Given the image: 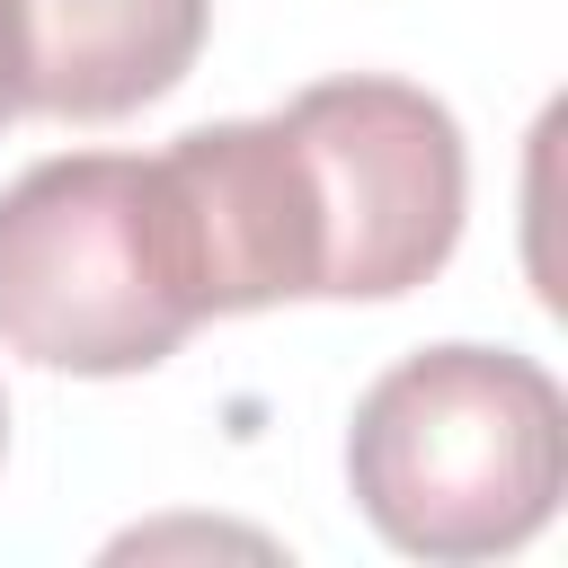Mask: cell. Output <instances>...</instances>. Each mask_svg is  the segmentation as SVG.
<instances>
[{"instance_id": "obj_1", "label": "cell", "mask_w": 568, "mask_h": 568, "mask_svg": "<svg viewBox=\"0 0 568 568\" xmlns=\"http://www.w3.org/2000/svg\"><path fill=\"white\" fill-rule=\"evenodd\" d=\"M204 257L213 311L266 302H390L417 293L470 204V151L444 98L408 80H320L284 115L195 124L169 142Z\"/></svg>"}, {"instance_id": "obj_2", "label": "cell", "mask_w": 568, "mask_h": 568, "mask_svg": "<svg viewBox=\"0 0 568 568\" xmlns=\"http://www.w3.org/2000/svg\"><path fill=\"white\" fill-rule=\"evenodd\" d=\"M213 311V257L178 160L62 151L0 195V346L44 373H151Z\"/></svg>"}, {"instance_id": "obj_3", "label": "cell", "mask_w": 568, "mask_h": 568, "mask_svg": "<svg viewBox=\"0 0 568 568\" xmlns=\"http://www.w3.org/2000/svg\"><path fill=\"white\" fill-rule=\"evenodd\" d=\"M346 488L408 559L524 550L568 488V399L515 346H417L355 399Z\"/></svg>"}, {"instance_id": "obj_4", "label": "cell", "mask_w": 568, "mask_h": 568, "mask_svg": "<svg viewBox=\"0 0 568 568\" xmlns=\"http://www.w3.org/2000/svg\"><path fill=\"white\" fill-rule=\"evenodd\" d=\"M0 18L27 115L115 124L195 71L213 0H0Z\"/></svg>"}, {"instance_id": "obj_5", "label": "cell", "mask_w": 568, "mask_h": 568, "mask_svg": "<svg viewBox=\"0 0 568 568\" xmlns=\"http://www.w3.org/2000/svg\"><path fill=\"white\" fill-rule=\"evenodd\" d=\"M18 115V80H9V18H0V124Z\"/></svg>"}, {"instance_id": "obj_6", "label": "cell", "mask_w": 568, "mask_h": 568, "mask_svg": "<svg viewBox=\"0 0 568 568\" xmlns=\"http://www.w3.org/2000/svg\"><path fill=\"white\" fill-rule=\"evenodd\" d=\"M0 444H9V399H0Z\"/></svg>"}]
</instances>
